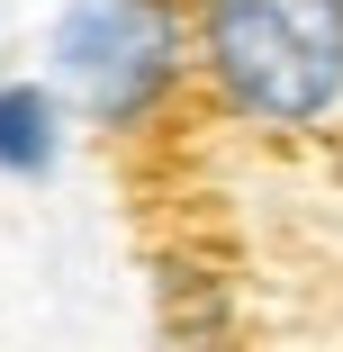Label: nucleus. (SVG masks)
I'll return each mask as SVG.
<instances>
[{
    "label": "nucleus",
    "instance_id": "nucleus-1",
    "mask_svg": "<svg viewBox=\"0 0 343 352\" xmlns=\"http://www.w3.org/2000/svg\"><path fill=\"white\" fill-rule=\"evenodd\" d=\"M208 63L253 118H325L343 100V0H208Z\"/></svg>",
    "mask_w": 343,
    "mask_h": 352
},
{
    "label": "nucleus",
    "instance_id": "nucleus-2",
    "mask_svg": "<svg viewBox=\"0 0 343 352\" xmlns=\"http://www.w3.org/2000/svg\"><path fill=\"white\" fill-rule=\"evenodd\" d=\"M63 63L82 73V91L109 118H126L135 100L163 82V63H172L163 10H154V0H82L73 28H63Z\"/></svg>",
    "mask_w": 343,
    "mask_h": 352
},
{
    "label": "nucleus",
    "instance_id": "nucleus-3",
    "mask_svg": "<svg viewBox=\"0 0 343 352\" xmlns=\"http://www.w3.org/2000/svg\"><path fill=\"white\" fill-rule=\"evenodd\" d=\"M45 154H54V109H45V91H0V172H45Z\"/></svg>",
    "mask_w": 343,
    "mask_h": 352
}]
</instances>
